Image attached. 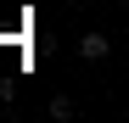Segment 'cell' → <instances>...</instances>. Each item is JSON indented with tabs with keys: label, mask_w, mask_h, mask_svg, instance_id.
<instances>
[{
	"label": "cell",
	"mask_w": 129,
	"mask_h": 123,
	"mask_svg": "<svg viewBox=\"0 0 129 123\" xmlns=\"http://www.w3.org/2000/svg\"><path fill=\"white\" fill-rule=\"evenodd\" d=\"M79 56L84 62H107V56H112V39H107V34H84L79 39Z\"/></svg>",
	"instance_id": "cell-1"
},
{
	"label": "cell",
	"mask_w": 129,
	"mask_h": 123,
	"mask_svg": "<svg viewBox=\"0 0 129 123\" xmlns=\"http://www.w3.org/2000/svg\"><path fill=\"white\" fill-rule=\"evenodd\" d=\"M51 117H56V123H73V117H79L73 95H56V101H51Z\"/></svg>",
	"instance_id": "cell-2"
}]
</instances>
